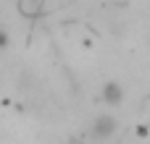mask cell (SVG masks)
<instances>
[{
	"mask_svg": "<svg viewBox=\"0 0 150 144\" xmlns=\"http://www.w3.org/2000/svg\"><path fill=\"white\" fill-rule=\"evenodd\" d=\"M116 131H119V121H116L111 113L95 115V118L90 121V126H87V136H90L92 142H98V144H105L108 139H113Z\"/></svg>",
	"mask_w": 150,
	"mask_h": 144,
	"instance_id": "cell-1",
	"label": "cell"
},
{
	"mask_svg": "<svg viewBox=\"0 0 150 144\" xmlns=\"http://www.w3.org/2000/svg\"><path fill=\"white\" fill-rule=\"evenodd\" d=\"M124 97H127V92H124V87H121L119 81H105V84H103V102H105L108 108L124 105Z\"/></svg>",
	"mask_w": 150,
	"mask_h": 144,
	"instance_id": "cell-2",
	"label": "cell"
},
{
	"mask_svg": "<svg viewBox=\"0 0 150 144\" xmlns=\"http://www.w3.org/2000/svg\"><path fill=\"white\" fill-rule=\"evenodd\" d=\"M5 45H8V31L0 29V47H5Z\"/></svg>",
	"mask_w": 150,
	"mask_h": 144,
	"instance_id": "cell-3",
	"label": "cell"
}]
</instances>
